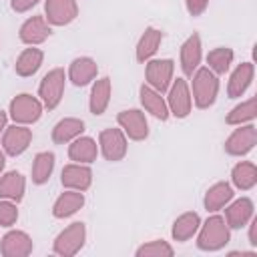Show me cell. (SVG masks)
<instances>
[{"mask_svg":"<svg viewBox=\"0 0 257 257\" xmlns=\"http://www.w3.org/2000/svg\"><path fill=\"white\" fill-rule=\"evenodd\" d=\"M40 0H12L10 6L14 12H28L32 6H36Z\"/></svg>","mask_w":257,"mask_h":257,"instance_id":"cell-37","label":"cell"},{"mask_svg":"<svg viewBox=\"0 0 257 257\" xmlns=\"http://www.w3.org/2000/svg\"><path fill=\"white\" fill-rule=\"evenodd\" d=\"M253 201L249 197H241L237 201H233L227 209H225V223L229 225V229H241L245 227L251 217H253Z\"/></svg>","mask_w":257,"mask_h":257,"instance_id":"cell-16","label":"cell"},{"mask_svg":"<svg viewBox=\"0 0 257 257\" xmlns=\"http://www.w3.org/2000/svg\"><path fill=\"white\" fill-rule=\"evenodd\" d=\"M32 239L24 231H8L0 239V253L4 257H26L32 253Z\"/></svg>","mask_w":257,"mask_h":257,"instance_id":"cell-14","label":"cell"},{"mask_svg":"<svg viewBox=\"0 0 257 257\" xmlns=\"http://www.w3.org/2000/svg\"><path fill=\"white\" fill-rule=\"evenodd\" d=\"M201 62V36L193 32L183 44H181V68L185 76H191Z\"/></svg>","mask_w":257,"mask_h":257,"instance_id":"cell-19","label":"cell"},{"mask_svg":"<svg viewBox=\"0 0 257 257\" xmlns=\"http://www.w3.org/2000/svg\"><path fill=\"white\" fill-rule=\"evenodd\" d=\"M191 98L197 104V108H209L215 100H217V92H219V78L213 70H209L207 66L197 68L191 74Z\"/></svg>","mask_w":257,"mask_h":257,"instance_id":"cell-2","label":"cell"},{"mask_svg":"<svg viewBox=\"0 0 257 257\" xmlns=\"http://www.w3.org/2000/svg\"><path fill=\"white\" fill-rule=\"evenodd\" d=\"M257 145V128L255 124H239V128H235L227 141H225V153L233 155V157H243L249 151H253V147Z\"/></svg>","mask_w":257,"mask_h":257,"instance_id":"cell-9","label":"cell"},{"mask_svg":"<svg viewBox=\"0 0 257 257\" xmlns=\"http://www.w3.org/2000/svg\"><path fill=\"white\" fill-rule=\"evenodd\" d=\"M4 165H6V153H4V149H0V175L4 171Z\"/></svg>","mask_w":257,"mask_h":257,"instance_id":"cell-40","label":"cell"},{"mask_svg":"<svg viewBox=\"0 0 257 257\" xmlns=\"http://www.w3.org/2000/svg\"><path fill=\"white\" fill-rule=\"evenodd\" d=\"M84 131V120L74 118V116H66L62 120H58L52 128V141L56 145H66L70 141H74L76 137H80Z\"/></svg>","mask_w":257,"mask_h":257,"instance_id":"cell-26","label":"cell"},{"mask_svg":"<svg viewBox=\"0 0 257 257\" xmlns=\"http://www.w3.org/2000/svg\"><path fill=\"white\" fill-rule=\"evenodd\" d=\"M64 84H66L64 68H52L42 76L40 86H38V96H40V102L48 110L60 104L62 94H64Z\"/></svg>","mask_w":257,"mask_h":257,"instance_id":"cell-3","label":"cell"},{"mask_svg":"<svg viewBox=\"0 0 257 257\" xmlns=\"http://www.w3.org/2000/svg\"><path fill=\"white\" fill-rule=\"evenodd\" d=\"M197 233V247L201 251H219L231 241V229L221 215L209 217Z\"/></svg>","mask_w":257,"mask_h":257,"instance_id":"cell-1","label":"cell"},{"mask_svg":"<svg viewBox=\"0 0 257 257\" xmlns=\"http://www.w3.org/2000/svg\"><path fill=\"white\" fill-rule=\"evenodd\" d=\"M231 181L239 191H249L257 185V167L249 161H241L231 171Z\"/></svg>","mask_w":257,"mask_h":257,"instance_id":"cell-30","label":"cell"},{"mask_svg":"<svg viewBox=\"0 0 257 257\" xmlns=\"http://www.w3.org/2000/svg\"><path fill=\"white\" fill-rule=\"evenodd\" d=\"M233 50L227 48V46H219V48H213L209 54H207V68L213 70L215 74H225L233 62Z\"/></svg>","mask_w":257,"mask_h":257,"instance_id":"cell-32","label":"cell"},{"mask_svg":"<svg viewBox=\"0 0 257 257\" xmlns=\"http://www.w3.org/2000/svg\"><path fill=\"white\" fill-rule=\"evenodd\" d=\"M185 6H187V12L191 16H201L207 10L209 0H185Z\"/></svg>","mask_w":257,"mask_h":257,"instance_id":"cell-36","label":"cell"},{"mask_svg":"<svg viewBox=\"0 0 257 257\" xmlns=\"http://www.w3.org/2000/svg\"><path fill=\"white\" fill-rule=\"evenodd\" d=\"M84 205V195L82 191H74V189H68L64 193L58 195V199L54 201L52 205V215L56 219H66L70 215H74L78 209H82Z\"/></svg>","mask_w":257,"mask_h":257,"instance_id":"cell-22","label":"cell"},{"mask_svg":"<svg viewBox=\"0 0 257 257\" xmlns=\"http://www.w3.org/2000/svg\"><path fill=\"white\" fill-rule=\"evenodd\" d=\"M84 241H86V227L82 221H76L56 235L52 251L60 257H72L84 247Z\"/></svg>","mask_w":257,"mask_h":257,"instance_id":"cell-4","label":"cell"},{"mask_svg":"<svg viewBox=\"0 0 257 257\" xmlns=\"http://www.w3.org/2000/svg\"><path fill=\"white\" fill-rule=\"evenodd\" d=\"M68 157L74 163H82V165H90L96 161L98 157V145L94 143V139L90 137H76L74 141H70L68 145Z\"/></svg>","mask_w":257,"mask_h":257,"instance_id":"cell-21","label":"cell"},{"mask_svg":"<svg viewBox=\"0 0 257 257\" xmlns=\"http://www.w3.org/2000/svg\"><path fill=\"white\" fill-rule=\"evenodd\" d=\"M98 149L106 161H122L126 155V135L122 128H104L98 135Z\"/></svg>","mask_w":257,"mask_h":257,"instance_id":"cell-8","label":"cell"},{"mask_svg":"<svg viewBox=\"0 0 257 257\" xmlns=\"http://www.w3.org/2000/svg\"><path fill=\"white\" fill-rule=\"evenodd\" d=\"M173 255H175V249L163 239L149 241L137 249V257H173Z\"/></svg>","mask_w":257,"mask_h":257,"instance_id":"cell-34","label":"cell"},{"mask_svg":"<svg viewBox=\"0 0 257 257\" xmlns=\"http://www.w3.org/2000/svg\"><path fill=\"white\" fill-rule=\"evenodd\" d=\"M42 60H44V52L40 48H24L20 52V56L16 58V64H14V70L18 76H32L38 72V68L42 66Z\"/></svg>","mask_w":257,"mask_h":257,"instance_id":"cell-28","label":"cell"},{"mask_svg":"<svg viewBox=\"0 0 257 257\" xmlns=\"http://www.w3.org/2000/svg\"><path fill=\"white\" fill-rule=\"evenodd\" d=\"M161 40H163V32L159 28H145V32L141 34L139 42H137V60L139 62H147L155 56V52L159 50L161 46Z\"/></svg>","mask_w":257,"mask_h":257,"instance_id":"cell-27","label":"cell"},{"mask_svg":"<svg viewBox=\"0 0 257 257\" xmlns=\"http://www.w3.org/2000/svg\"><path fill=\"white\" fill-rule=\"evenodd\" d=\"M6 118H8V116H6V112H4V110H0V135H2V133H4V128H6Z\"/></svg>","mask_w":257,"mask_h":257,"instance_id":"cell-39","label":"cell"},{"mask_svg":"<svg viewBox=\"0 0 257 257\" xmlns=\"http://www.w3.org/2000/svg\"><path fill=\"white\" fill-rule=\"evenodd\" d=\"M116 122L120 124L122 133L131 139V141H145L149 135V122L143 110L139 108H128V110H120L116 114Z\"/></svg>","mask_w":257,"mask_h":257,"instance_id":"cell-10","label":"cell"},{"mask_svg":"<svg viewBox=\"0 0 257 257\" xmlns=\"http://www.w3.org/2000/svg\"><path fill=\"white\" fill-rule=\"evenodd\" d=\"M255 76V66L253 62H241L229 76V84H227V94L229 98H239L241 94H245V90L249 88L251 80Z\"/></svg>","mask_w":257,"mask_h":257,"instance_id":"cell-18","label":"cell"},{"mask_svg":"<svg viewBox=\"0 0 257 257\" xmlns=\"http://www.w3.org/2000/svg\"><path fill=\"white\" fill-rule=\"evenodd\" d=\"M18 219V209L14 201L0 199V227H12Z\"/></svg>","mask_w":257,"mask_h":257,"instance_id":"cell-35","label":"cell"},{"mask_svg":"<svg viewBox=\"0 0 257 257\" xmlns=\"http://www.w3.org/2000/svg\"><path fill=\"white\" fill-rule=\"evenodd\" d=\"M60 181H62V187H66V189L86 191L92 185V171H90V167H86L82 163H70L62 169Z\"/></svg>","mask_w":257,"mask_h":257,"instance_id":"cell-15","label":"cell"},{"mask_svg":"<svg viewBox=\"0 0 257 257\" xmlns=\"http://www.w3.org/2000/svg\"><path fill=\"white\" fill-rule=\"evenodd\" d=\"M255 114H257V98L251 96L249 100L237 104V106L227 114L225 122H227V124H237V126H239V124L251 122V120L255 118Z\"/></svg>","mask_w":257,"mask_h":257,"instance_id":"cell-33","label":"cell"},{"mask_svg":"<svg viewBox=\"0 0 257 257\" xmlns=\"http://www.w3.org/2000/svg\"><path fill=\"white\" fill-rule=\"evenodd\" d=\"M24 189H26V179L22 177V173L8 171V173L0 175V199L18 203L24 197Z\"/></svg>","mask_w":257,"mask_h":257,"instance_id":"cell-23","label":"cell"},{"mask_svg":"<svg viewBox=\"0 0 257 257\" xmlns=\"http://www.w3.org/2000/svg\"><path fill=\"white\" fill-rule=\"evenodd\" d=\"M139 96H141V104L145 106L147 112H151L155 118L159 120H167L169 118V106H167V100L163 98L161 92H157L155 88H151L149 84H143L139 88Z\"/></svg>","mask_w":257,"mask_h":257,"instance_id":"cell-20","label":"cell"},{"mask_svg":"<svg viewBox=\"0 0 257 257\" xmlns=\"http://www.w3.org/2000/svg\"><path fill=\"white\" fill-rule=\"evenodd\" d=\"M169 112L177 118H185L191 112L193 98H191V88L185 78H175L169 86V98H167Z\"/></svg>","mask_w":257,"mask_h":257,"instance_id":"cell-7","label":"cell"},{"mask_svg":"<svg viewBox=\"0 0 257 257\" xmlns=\"http://www.w3.org/2000/svg\"><path fill=\"white\" fill-rule=\"evenodd\" d=\"M249 243L253 247H257V219L251 217V225H249Z\"/></svg>","mask_w":257,"mask_h":257,"instance_id":"cell-38","label":"cell"},{"mask_svg":"<svg viewBox=\"0 0 257 257\" xmlns=\"http://www.w3.org/2000/svg\"><path fill=\"white\" fill-rule=\"evenodd\" d=\"M110 90H112V86H110V78L108 76H102L92 84L90 98H88V108H90V112L94 116H100L106 110V106L110 102Z\"/></svg>","mask_w":257,"mask_h":257,"instance_id":"cell-25","label":"cell"},{"mask_svg":"<svg viewBox=\"0 0 257 257\" xmlns=\"http://www.w3.org/2000/svg\"><path fill=\"white\" fill-rule=\"evenodd\" d=\"M98 74V66L90 56H78L68 66V78L74 86H86Z\"/></svg>","mask_w":257,"mask_h":257,"instance_id":"cell-17","label":"cell"},{"mask_svg":"<svg viewBox=\"0 0 257 257\" xmlns=\"http://www.w3.org/2000/svg\"><path fill=\"white\" fill-rule=\"evenodd\" d=\"M199 227H201V217L195 211H187V213H183L175 219L171 235H173L175 241L183 243V241H189L191 237H195Z\"/></svg>","mask_w":257,"mask_h":257,"instance_id":"cell-24","label":"cell"},{"mask_svg":"<svg viewBox=\"0 0 257 257\" xmlns=\"http://www.w3.org/2000/svg\"><path fill=\"white\" fill-rule=\"evenodd\" d=\"M231 199H233V189H231V185L225 183V181H221V183H215L213 187L207 189L205 199H203V205H205L207 211L215 213V211L223 209Z\"/></svg>","mask_w":257,"mask_h":257,"instance_id":"cell-29","label":"cell"},{"mask_svg":"<svg viewBox=\"0 0 257 257\" xmlns=\"http://www.w3.org/2000/svg\"><path fill=\"white\" fill-rule=\"evenodd\" d=\"M50 34H52V28H50V24L46 22V18L40 16V14L28 18V20L20 26V30H18L20 40H22L24 44H28V46L42 44Z\"/></svg>","mask_w":257,"mask_h":257,"instance_id":"cell-13","label":"cell"},{"mask_svg":"<svg viewBox=\"0 0 257 257\" xmlns=\"http://www.w3.org/2000/svg\"><path fill=\"white\" fill-rule=\"evenodd\" d=\"M173 72H175V62L171 58L147 60V68H145L147 84L161 94L169 90V86L173 82Z\"/></svg>","mask_w":257,"mask_h":257,"instance_id":"cell-6","label":"cell"},{"mask_svg":"<svg viewBox=\"0 0 257 257\" xmlns=\"http://www.w3.org/2000/svg\"><path fill=\"white\" fill-rule=\"evenodd\" d=\"M54 153L50 151H42L34 157V163H32V183L34 185H44L52 171H54Z\"/></svg>","mask_w":257,"mask_h":257,"instance_id":"cell-31","label":"cell"},{"mask_svg":"<svg viewBox=\"0 0 257 257\" xmlns=\"http://www.w3.org/2000/svg\"><path fill=\"white\" fill-rule=\"evenodd\" d=\"M78 16L76 0H46L44 18L50 26H66Z\"/></svg>","mask_w":257,"mask_h":257,"instance_id":"cell-12","label":"cell"},{"mask_svg":"<svg viewBox=\"0 0 257 257\" xmlns=\"http://www.w3.org/2000/svg\"><path fill=\"white\" fill-rule=\"evenodd\" d=\"M32 143V131L26 124H12L6 126L2 133V149L6 155L10 157H18L22 155Z\"/></svg>","mask_w":257,"mask_h":257,"instance_id":"cell-11","label":"cell"},{"mask_svg":"<svg viewBox=\"0 0 257 257\" xmlns=\"http://www.w3.org/2000/svg\"><path fill=\"white\" fill-rule=\"evenodd\" d=\"M42 108H44V104L36 96L22 92L10 100L8 112L16 124H32L42 116Z\"/></svg>","mask_w":257,"mask_h":257,"instance_id":"cell-5","label":"cell"}]
</instances>
